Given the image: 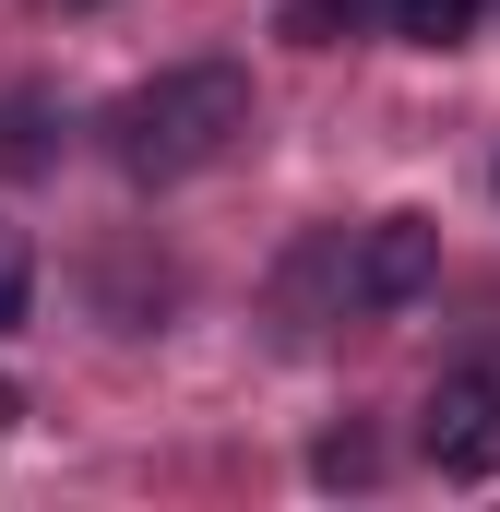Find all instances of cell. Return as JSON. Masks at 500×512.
Returning a JSON list of instances; mask_svg holds the SVG:
<instances>
[{
  "mask_svg": "<svg viewBox=\"0 0 500 512\" xmlns=\"http://www.w3.org/2000/svg\"><path fill=\"white\" fill-rule=\"evenodd\" d=\"M239 131H250V72L239 60H179V72L131 84L120 108H108V155H120V179L167 191V179L215 167Z\"/></svg>",
  "mask_w": 500,
  "mask_h": 512,
  "instance_id": "6da1fadb",
  "label": "cell"
},
{
  "mask_svg": "<svg viewBox=\"0 0 500 512\" xmlns=\"http://www.w3.org/2000/svg\"><path fill=\"white\" fill-rule=\"evenodd\" d=\"M24 298H36V262H24L12 227H0V334H24Z\"/></svg>",
  "mask_w": 500,
  "mask_h": 512,
  "instance_id": "8992f818",
  "label": "cell"
},
{
  "mask_svg": "<svg viewBox=\"0 0 500 512\" xmlns=\"http://www.w3.org/2000/svg\"><path fill=\"white\" fill-rule=\"evenodd\" d=\"M381 12H393V0H286V36H298V48H346Z\"/></svg>",
  "mask_w": 500,
  "mask_h": 512,
  "instance_id": "5b68a950",
  "label": "cell"
},
{
  "mask_svg": "<svg viewBox=\"0 0 500 512\" xmlns=\"http://www.w3.org/2000/svg\"><path fill=\"white\" fill-rule=\"evenodd\" d=\"M381 24H393L405 48H465V36H477V0H393Z\"/></svg>",
  "mask_w": 500,
  "mask_h": 512,
  "instance_id": "277c9868",
  "label": "cell"
},
{
  "mask_svg": "<svg viewBox=\"0 0 500 512\" xmlns=\"http://www.w3.org/2000/svg\"><path fill=\"white\" fill-rule=\"evenodd\" d=\"M429 286H441V227H429V215L358 227V262H346V298H358V310H417Z\"/></svg>",
  "mask_w": 500,
  "mask_h": 512,
  "instance_id": "7a4b0ae2",
  "label": "cell"
},
{
  "mask_svg": "<svg viewBox=\"0 0 500 512\" xmlns=\"http://www.w3.org/2000/svg\"><path fill=\"white\" fill-rule=\"evenodd\" d=\"M417 441L441 477H500V370H453L417 405Z\"/></svg>",
  "mask_w": 500,
  "mask_h": 512,
  "instance_id": "3957f363",
  "label": "cell"
}]
</instances>
